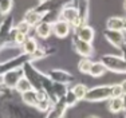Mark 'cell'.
Listing matches in <instances>:
<instances>
[{
	"mask_svg": "<svg viewBox=\"0 0 126 118\" xmlns=\"http://www.w3.org/2000/svg\"><path fill=\"white\" fill-rule=\"evenodd\" d=\"M20 55H23V50L20 46L15 43H4L0 47V65L19 58Z\"/></svg>",
	"mask_w": 126,
	"mask_h": 118,
	"instance_id": "6da1fadb",
	"label": "cell"
},
{
	"mask_svg": "<svg viewBox=\"0 0 126 118\" xmlns=\"http://www.w3.org/2000/svg\"><path fill=\"white\" fill-rule=\"evenodd\" d=\"M101 62L105 65L106 70L114 72H126V59L117 55H103Z\"/></svg>",
	"mask_w": 126,
	"mask_h": 118,
	"instance_id": "7a4b0ae2",
	"label": "cell"
},
{
	"mask_svg": "<svg viewBox=\"0 0 126 118\" xmlns=\"http://www.w3.org/2000/svg\"><path fill=\"white\" fill-rule=\"evenodd\" d=\"M111 97V86H101V87H94L90 91L86 93L85 99L87 101H102Z\"/></svg>",
	"mask_w": 126,
	"mask_h": 118,
	"instance_id": "3957f363",
	"label": "cell"
},
{
	"mask_svg": "<svg viewBox=\"0 0 126 118\" xmlns=\"http://www.w3.org/2000/svg\"><path fill=\"white\" fill-rule=\"evenodd\" d=\"M78 17H79V11H78V8L74 4H68L66 7H63L58 14V19L64 20L68 24H73Z\"/></svg>",
	"mask_w": 126,
	"mask_h": 118,
	"instance_id": "277c9868",
	"label": "cell"
},
{
	"mask_svg": "<svg viewBox=\"0 0 126 118\" xmlns=\"http://www.w3.org/2000/svg\"><path fill=\"white\" fill-rule=\"evenodd\" d=\"M73 46H74V50L79 55H82L83 58H89V56H91L94 54V48H93L91 43L80 40L77 35H74V38H73Z\"/></svg>",
	"mask_w": 126,
	"mask_h": 118,
	"instance_id": "5b68a950",
	"label": "cell"
},
{
	"mask_svg": "<svg viewBox=\"0 0 126 118\" xmlns=\"http://www.w3.org/2000/svg\"><path fill=\"white\" fill-rule=\"evenodd\" d=\"M105 38L117 48H124L126 44V38L124 31H111V30H105L103 32Z\"/></svg>",
	"mask_w": 126,
	"mask_h": 118,
	"instance_id": "8992f818",
	"label": "cell"
},
{
	"mask_svg": "<svg viewBox=\"0 0 126 118\" xmlns=\"http://www.w3.org/2000/svg\"><path fill=\"white\" fill-rule=\"evenodd\" d=\"M71 31V24H68L64 20H55L52 22V34L58 38H66Z\"/></svg>",
	"mask_w": 126,
	"mask_h": 118,
	"instance_id": "52a82bcc",
	"label": "cell"
},
{
	"mask_svg": "<svg viewBox=\"0 0 126 118\" xmlns=\"http://www.w3.org/2000/svg\"><path fill=\"white\" fill-rule=\"evenodd\" d=\"M23 75H24V70H23V67H19L7 71L3 77V81L7 86H16V83L20 81V78H23Z\"/></svg>",
	"mask_w": 126,
	"mask_h": 118,
	"instance_id": "ba28073f",
	"label": "cell"
},
{
	"mask_svg": "<svg viewBox=\"0 0 126 118\" xmlns=\"http://www.w3.org/2000/svg\"><path fill=\"white\" fill-rule=\"evenodd\" d=\"M43 19H44V15L40 14V12H39L36 8H31V10L26 11L24 17H23V20H24V22H27L31 27L38 26V24L40 23Z\"/></svg>",
	"mask_w": 126,
	"mask_h": 118,
	"instance_id": "9c48e42d",
	"label": "cell"
},
{
	"mask_svg": "<svg viewBox=\"0 0 126 118\" xmlns=\"http://www.w3.org/2000/svg\"><path fill=\"white\" fill-rule=\"evenodd\" d=\"M11 31H15V24H14V17L11 15H8L0 23V40L1 39H7L10 36Z\"/></svg>",
	"mask_w": 126,
	"mask_h": 118,
	"instance_id": "30bf717a",
	"label": "cell"
},
{
	"mask_svg": "<svg viewBox=\"0 0 126 118\" xmlns=\"http://www.w3.org/2000/svg\"><path fill=\"white\" fill-rule=\"evenodd\" d=\"M73 4L79 11V17L87 24L89 11H90V0H73Z\"/></svg>",
	"mask_w": 126,
	"mask_h": 118,
	"instance_id": "8fae6325",
	"label": "cell"
},
{
	"mask_svg": "<svg viewBox=\"0 0 126 118\" xmlns=\"http://www.w3.org/2000/svg\"><path fill=\"white\" fill-rule=\"evenodd\" d=\"M75 35L80 39V40L87 42V43H91V42L94 40L95 31H94V28H93V27H90V26H87V24H86V26L80 27L79 30H77V31H75Z\"/></svg>",
	"mask_w": 126,
	"mask_h": 118,
	"instance_id": "7c38bea8",
	"label": "cell"
},
{
	"mask_svg": "<svg viewBox=\"0 0 126 118\" xmlns=\"http://www.w3.org/2000/svg\"><path fill=\"white\" fill-rule=\"evenodd\" d=\"M35 32H36V35L39 38L47 39L51 34H52V23L42 20L38 26H35Z\"/></svg>",
	"mask_w": 126,
	"mask_h": 118,
	"instance_id": "4fadbf2b",
	"label": "cell"
},
{
	"mask_svg": "<svg viewBox=\"0 0 126 118\" xmlns=\"http://www.w3.org/2000/svg\"><path fill=\"white\" fill-rule=\"evenodd\" d=\"M50 77H51V79H54L58 83H67L74 79L70 72L63 71V70H52L50 72Z\"/></svg>",
	"mask_w": 126,
	"mask_h": 118,
	"instance_id": "5bb4252c",
	"label": "cell"
},
{
	"mask_svg": "<svg viewBox=\"0 0 126 118\" xmlns=\"http://www.w3.org/2000/svg\"><path fill=\"white\" fill-rule=\"evenodd\" d=\"M106 30L111 31H124V17L121 16H110L106 20Z\"/></svg>",
	"mask_w": 126,
	"mask_h": 118,
	"instance_id": "9a60e30c",
	"label": "cell"
},
{
	"mask_svg": "<svg viewBox=\"0 0 126 118\" xmlns=\"http://www.w3.org/2000/svg\"><path fill=\"white\" fill-rule=\"evenodd\" d=\"M38 47H39L38 46V42L35 40L34 38H27V40L23 43V46H22V50H23V54L31 56L32 54L38 50Z\"/></svg>",
	"mask_w": 126,
	"mask_h": 118,
	"instance_id": "2e32d148",
	"label": "cell"
},
{
	"mask_svg": "<svg viewBox=\"0 0 126 118\" xmlns=\"http://www.w3.org/2000/svg\"><path fill=\"white\" fill-rule=\"evenodd\" d=\"M106 72V67L102 62H93V66L90 68V75L93 77H102V75Z\"/></svg>",
	"mask_w": 126,
	"mask_h": 118,
	"instance_id": "e0dca14e",
	"label": "cell"
},
{
	"mask_svg": "<svg viewBox=\"0 0 126 118\" xmlns=\"http://www.w3.org/2000/svg\"><path fill=\"white\" fill-rule=\"evenodd\" d=\"M124 109V99L122 98H111L109 101V110L111 113H119Z\"/></svg>",
	"mask_w": 126,
	"mask_h": 118,
	"instance_id": "ac0fdd59",
	"label": "cell"
},
{
	"mask_svg": "<svg viewBox=\"0 0 126 118\" xmlns=\"http://www.w3.org/2000/svg\"><path fill=\"white\" fill-rule=\"evenodd\" d=\"M23 101L28 105H38L39 103V98H38V93L36 91H30L27 93H23Z\"/></svg>",
	"mask_w": 126,
	"mask_h": 118,
	"instance_id": "d6986e66",
	"label": "cell"
},
{
	"mask_svg": "<svg viewBox=\"0 0 126 118\" xmlns=\"http://www.w3.org/2000/svg\"><path fill=\"white\" fill-rule=\"evenodd\" d=\"M16 89L19 90L20 93H27V91H30V90H32V83L30 82L28 78L23 77V78H20V81L16 83Z\"/></svg>",
	"mask_w": 126,
	"mask_h": 118,
	"instance_id": "ffe728a7",
	"label": "cell"
},
{
	"mask_svg": "<svg viewBox=\"0 0 126 118\" xmlns=\"http://www.w3.org/2000/svg\"><path fill=\"white\" fill-rule=\"evenodd\" d=\"M14 0H1L0 1V15L1 16H8V14L12 10Z\"/></svg>",
	"mask_w": 126,
	"mask_h": 118,
	"instance_id": "44dd1931",
	"label": "cell"
},
{
	"mask_svg": "<svg viewBox=\"0 0 126 118\" xmlns=\"http://www.w3.org/2000/svg\"><path fill=\"white\" fill-rule=\"evenodd\" d=\"M93 66V62L89 58H82L78 63V68L82 74H90V68Z\"/></svg>",
	"mask_w": 126,
	"mask_h": 118,
	"instance_id": "7402d4cb",
	"label": "cell"
},
{
	"mask_svg": "<svg viewBox=\"0 0 126 118\" xmlns=\"http://www.w3.org/2000/svg\"><path fill=\"white\" fill-rule=\"evenodd\" d=\"M73 93H74V95H75L77 99H83L86 97V93H87V87L83 83H78L73 89Z\"/></svg>",
	"mask_w": 126,
	"mask_h": 118,
	"instance_id": "603a6c76",
	"label": "cell"
},
{
	"mask_svg": "<svg viewBox=\"0 0 126 118\" xmlns=\"http://www.w3.org/2000/svg\"><path fill=\"white\" fill-rule=\"evenodd\" d=\"M31 28L32 27L27 22H24V20H20V22L15 26V31L20 32V34H24V35H28L30 31H31Z\"/></svg>",
	"mask_w": 126,
	"mask_h": 118,
	"instance_id": "cb8c5ba5",
	"label": "cell"
},
{
	"mask_svg": "<svg viewBox=\"0 0 126 118\" xmlns=\"http://www.w3.org/2000/svg\"><path fill=\"white\" fill-rule=\"evenodd\" d=\"M27 38H28V36L24 35V34H20V32H17V31L14 32V43L17 44V46H20V47H22L23 43L27 40Z\"/></svg>",
	"mask_w": 126,
	"mask_h": 118,
	"instance_id": "d4e9b609",
	"label": "cell"
},
{
	"mask_svg": "<svg viewBox=\"0 0 126 118\" xmlns=\"http://www.w3.org/2000/svg\"><path fill=\"white\" fill-rule=\"evenodd\" d=\"M124 94L121 89V84H114L111 86V98H121V95Z\"/></svg>",
	"mask_w": 126,
	"mask_h": 118,
	"instance_id": "484cf974",
	"label": "cell"
},
{
	"mask_svg": "<svg viewBox=\"0 0 126 118\" xmlns=\"http://www.w3.org/2000/svg\"><path fill=\"white\" fill-rule=\"evenodd\" d=\"M68 97H67V105H73V101L74 102H75V95H74V93L73 91H70V93H68V94H67Z\"/></svg>",
	"mask_w": 126,
	"mask_h": 118,
	"instance_id": "4316f807",
	"label": "cell"
},
{
	"mask_svg": "<svg viewBox=\"0 0 126 118\" xmlns=\"http://www.w3.org/2000/svg\"><path fill=\"white\" fill-rule=\"evenodd\" d=\"M121 89H122V93L126 95V81H124V82L121 83Z\"/></svg>",
	"mask_w": 126,
	"mask_h": 118,
	"instance_id": "83f0119b",
	"label": "cell"
},
{
	"mask_svg": "<svg viewBox=\"0 0 126 118\" xmlns=\"http://www.w3.org/2000/svg\"><path fill=\"white\" fill-rule=\"evenodd\" d=\"M50 0H39V4H46V3H48Z\"/></svg>",
	"mask_w": 126,
	"mask_h": 118,
	"instance_id": "f1b7e54d",
	"label": "cell"
},
{
	"mask_svg": "<svg viewBox=\"0 0 126 118\" xmlns=\"http://www.w3.org/2000/svg\"><path fill=\"white\" fill-rule=\"evenodd\" d=\"M124 107H126V95H125V98H124Z\"/></svg>",
	"mask_w": 126,
	"mask_h": 118,
	"instance_id": "f546056e",
	"label": "cell"
},
{
	"mask_svg": "<svg viewBox=\"0 0 126 118\" xmlns=\"http://www.w3.org/2000/svg\"><path fill=\"white\" fill-rule=\"evenodd\" d=\"M124 8H125V11H126V0H124Z\"/></svg>",
	"mask_w": 126,
	"mask_h": 118,
	"instance_id": "4dcf8cb0",
	"label": "cell"
},
{
	"mask_svg": "<svg viewBox=\"0 0 126 118\" xmlns=\"http://www.w3.org/2000/svg\"><path fill=\"white\" fill-rule=\"evenodd\" d=\"M90 118H97V117H90Z\"/></svg>",
	"mask_w": 126,
	"mask_h": 118,
	"instance_id": "1f68e13d",
	"label": "cell"
},
{
	"mask_svg": "<svg viewBox=\"0 0 126 118\" xmlns=\"http://www.w3.org/2000/svg\"><path fill=\"white\" fill-rule=\"evenodd\" d=\"M124 34H125V38H126V32H124Z\"/></svg>",
	"mask_w": 126,
	"mask_h": 118,
	"instance_id": "d6a6232c",
	"label": "cell"
},
{
	"mask_svg": "<svg viewBox=\"0 0 126 118\" xmlns=\"http://www.w3.org/2000/svg\"><path fill=\"white\" fill-rule=\"evenodd\" d=\"M0 1H1V0H0Z\"/></svg>",
	"mask_w": 126,
	"mask_h": 118,
	"instance_id": "836d02e7",
	"label": "cell"
}]
</instances>
